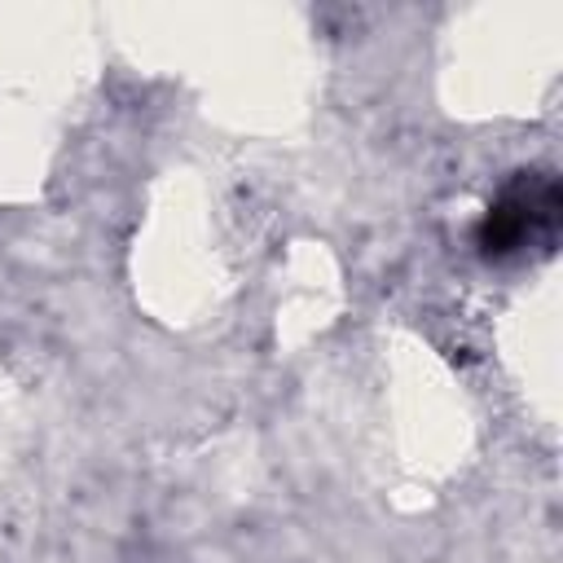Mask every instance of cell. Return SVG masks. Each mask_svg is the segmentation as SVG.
<instances>
[{"label":"cell","mask_w":563,"mask_h":563,"mask_svg":"<svg viewBox=\"0 0 563 563\" xmlns=\"http://www.w3.org/2000/svg\"><path fill=\"white\" fill-rule=\"evenodd\" d=\"M554 220H559V185L550 176H523L479 220V251L510 255V251L554 233Z\"/></svg>","instance_id":"6da1fadb"}]
</instances>
